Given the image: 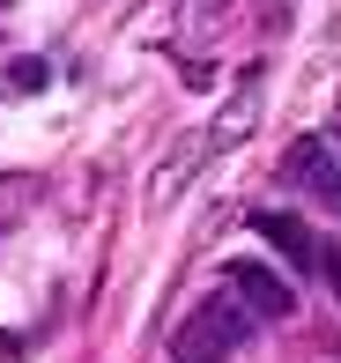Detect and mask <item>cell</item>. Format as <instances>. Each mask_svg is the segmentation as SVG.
<instances>
[{"instance_id": "cell-1", "label": "cell", "mask_w": 341, "mask_h": 363, "mask_svg": "<svg viewBox=\"0 0 341 363\" xmlns=\"http://www.w3.org/2000/svg\"><path fill=\"white\" fill-rule=\"evenodd\" d=\"M245 341V311H230V296H208L171 326V363H230Z\"/></svg>"}, {"instance_id": "cell-2", "label": "cell", "mask_w": 341, "mask_h": 363, "mask_svg": "<svg viewBox=\"0 0 341 363\" xmlns=\"http://www.w3.org/2000/svg\"><path fill=\"white\" fill-rule=\"evenodd\" d=\"M282 171L297 178V186L312 193V201L327 208V216H341V141H327V134H304V141H289Z\"/></svg>"}, {"instance_id": "cell-3", "label": "cell", "mask_w": 341, "mask_h": 363, "mask_svg": "<svg viewBox=\"0 0 341 363\" xmlns=\"http://www.w3.org/2000/svg\"><path fill=\"white\" fill-rule=\"evenodd\" d=\"M223 289H230V296H245L259 319H289V311H297L289 282H282L274 267H259V259H230V267H223Z\"/></svg>"}, {"instance_id": "cell-4", "label": "cell", "mask_w": 341, "mask_h": 363, "mask_svg": "<svg viewBox=\"0 0 341 363\" xmlns=\"http://www.w3.org/2000/svg\"><path fill=\"white\" fill-rule=\"evenodd\" d=\"M252 230H259L267 245H282V259L304 274V282H312V274L327 267V238H312V230H304L297 216H252Z\"/></svg>"}, {"instance_id": "cell-5", "label": "cell", "mask_w": 341, "mask_h": 363, "mask_svg": "<svg viewBox=\"0 0 341 363\" xmlns=\"http://www.w3.org/2000/svg\"><path fill=\"white\" fill-rule=\"evenodd\" d=\"M45 82H52V67H45V60H15V67H8V89H15V96H38Z\"/></svg>"}]
</instances>
